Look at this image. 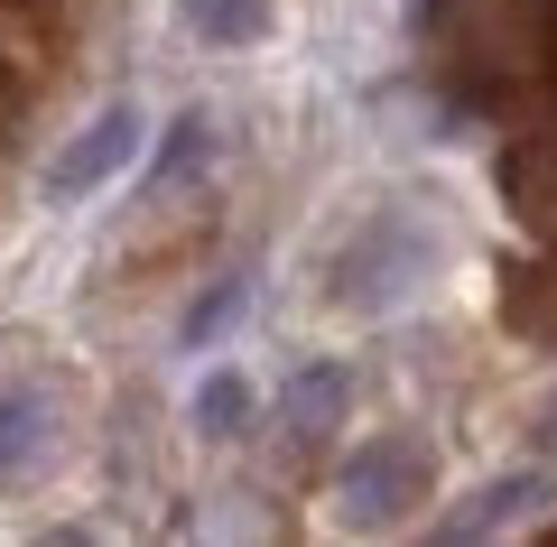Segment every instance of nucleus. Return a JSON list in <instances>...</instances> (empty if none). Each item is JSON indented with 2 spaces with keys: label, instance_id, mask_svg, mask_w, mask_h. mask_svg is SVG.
Returning <instances> with one entry per match:
<instances>
[{
  "label": "nucleus",
  "instance_id": "f257e3e1",
  "mask_svg": "<svg viewBox=\"0 0 557 547\" xmlns=\"http://www.w3.org/2000/svg\"><path fill=\"white\" fill-rule=\"evenodd\" d=\"M418 483H428V446H418V436H372V446L344 464V520L354 529L399 520V510L418 501Z\"/></svg>",
  "mask_w": 557,
  "mask_h": 547
},
{
  "label": "nucleus",
  "instance_id": "f03ea898",
  "mask_svg": "<svg viewBox=\"0 0 557 547\" xmlns=\"http://www.w3.org/2000/svg\"><path fill=\"white\" fill-rule=\"evenodd\" d=\"M131 158H139V112L112 102L102 121H84V130L57 149V167H47V204H75V196H94V186H112Z\"/></svg>",
  "mask_w": 557,
  "mask_h": 547
},
{
  "label": "nucleus",
  "instance_id": "7ed1b4c3",
  "mask_svg": "<svg viewBox=\"0 0 557 547\" xmlns=\"http://www.w3.org/2000/svg\"><path fill=\"white\" fill-rule=\"evenodd\" d=\"M548 501V473H493L483 492H465V510H446L437 538H493V529L530 520V510Z\"/></svg>",
  "mask_w": 557,
  "mask_h": 547
},
{
  "label": "nucleus",
  "instance_id": "20e7f679",
  "mask_svg": "<svg viewBox=\"0 0 557 547\" xmlns=\"http://www.w3.org/2000/svg\"><path fill=\"white\" fill-rule=\"evenodd\" d=\"M177 20L205 47H251V38H270V0H177Z\"/></svg>",
  "mask_w": 557,
  "mask_h": 547
},
{
  "label": "nucleus",
  "instance_id": "39448f33",
  "mask_svg": "<svg viewBox=\"0 0 557 547\" xmlns=\"http://www.w3.org/2000/svg\"><path fill=\"white\" fill-rule=\"evenodd\" d=\"M47 455V399L28 390V381H10L0 390V473H20Z\"/></svg>",
  "mask_w": 557,
  "mask_h": 547
},
{
  "label": "nucleus",
  "instance_id": "423d86ee",
  "mask_svg": "<svg viewBox=\"0 0 557 547\" xmlns=\"http://www.w3.org/2000/svg\"><path fill=\"white\" fill-rule=\"evenodd\" d=\"M335 418H344V372H335V362H307V372L288 381V427H298V436H325Z\"/></svg>",
  "mask_w": 557,
  "mask_h": 547
},
{
  "label": "nucleus",
  "instance_id": "0eeeda50",
  "mask_svg": "<svg viewBox=\"0 0 557 547\" xmlns=\"http://www.w3.org/2000/svg\"><path fill=\"white\" fill-rule=\"evenodd\" d=\"M196 427H205V436H242V427H251V381H242V372H214V381L196 390Z\"/></svg>",
  "mask_w": 557,
  "mask_h": 547
},
{
  "label": "nucleus",
  "instance_id": "6e6552de",
  "mask_svg": "<svg viewBox=\"0 0 557 547\" xmlns=\"http://www.w3.org/2000/svg\"><path fill=\"white\" fill-rule=\"evenodd\" d=\"M242 297H251V278H214V288H205L196 307H186V325H177V334H186V352H205V344H214V334L242 315Z\"/></svg>",
  "mask_w": 557,
  "mask_h": 547
},
{
  "label": "nucleus",
  "instance_id": "1a4fd4ad",
  "mask_svg": "<svg viewBox=\"0 0 557 547\" xmlns=\"http://www.w3.org/2000/svg\"><path fill=\"white\" fill-rule=\"evenodd\" d=\"M205 149H214V121H205V112H177V121H168V149H159V167H149V176L205 167Z\"/></svg>",
  "mask_w": 557,
  "mask_h": 547
},
{
  "label": "nucleus",
  "instance_id": "9d476101",
  "mask_svg": "<svg viewBox=\"0 0 557 547\" xmlns=\"http://www.w3.org/2000/svg\"><path fill=\"white\" fill-rule=\"evenodd\" d=\"M530 436H539V455H557V390L539 399V427H530Z\"/></svg>",
  "mask_w": 557,
  "mask_h": 547
}]
</instances>
